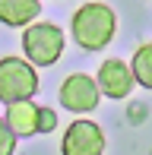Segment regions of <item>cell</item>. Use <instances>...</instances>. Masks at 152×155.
I'll return each mask as SVG.
<instances>
[{"mask_svg": "<svg viewBox=\"0 0 152 155\" xmlns=\"http://www.w3.org/2000/svg\"><path fill=\"white\" fill-rule=\"evenodd\" d=\"M54 127H57V111L38 108V133H54Z\"/></svg>", "mask_w": 152, "mask_h": 155, "instance_id": "cell-11", "label": "cell"}, {"mask_svg": "<svg viewBox=\"0 0 152 155\" xmlns=\"http://www.w3.org/2000/svg\"><path fill=\"white\" fill-rule=\"evenodd\" d=\"M41 0H0V22L10 29H22L32 19H38Z\"/></svg>", "mask_w": 152, "mask_h": 155, "instance_id": "cell-8", "label": "cell"}, {"mask_svg": "<svg viewBox=\"0 0 152 155\" xmlns=\"http://www.w3.org/2000/svg\"><path fill=\"white\" fill-rule=\"evenodd\" d=\"M130 70H133V79L140 82L143 89H149L152 92V41L136 48L133 60H130Z\"/></svg>", "mask_w": 152, "mask_h": 155, "instance_id": "cell-9", "label": "cell"}, {"mask_svg": "<svg viewBox=\"0 0 152 155\" xmlns=\"http://www.w3.org/2000/svg\"><path fill=\"white\" fill-rule=\"evenodd\" d=\"M98 92L101 95H108V98H114V101H121V98H127L130 92H133V86H136V79H133V70H130V63H124V60H105L98 67Z\"/></svg>", "mask_w": 152, "mask_h": 155, "instance_id": "cell-6", "label": "cell"}, {"mask_svg": "<svg viewBox=\"0 0 152 155\" xmlns=\"http://www.w3.org/2000/svg\"><path fill=\"white\" fill-rule=\"evenodd\" d=\"M6 127L16 136H35L38 133V104L32 98H19V101H6Z\"/></svg>", "mask_w": 152, "mask_h": 155, "instance_id": "cell-7", "label": "cell"}, {"mask_svg": "<svg viewBox=\"0 0 152 155\" xmlns=\"http://www.w3.org/2000/svg\"><path fill=\"white\" fill-rule=\"evenodd\" d=\"M60 104H64L67 111H73V114H89V111L98 108V82L92 79V76L86 73H70L64 82H60Z\"/></svg>", "mask_w": 152, "mask_h": 155, "instance_id": "cell-4", "label": "cell"}, {"mask_svg": "<svg viewBox=\"0 0 152 155\" xmlns=\"http://www.w3.org/2000/svg\"><path fill=\"white\" fill-rule=\"evenodd\" d=\"M22 51H25V60L35 63V67H51V63L60 60L64 54V29L54 22H29L22 25Z\"/></svg>", "mask_w": 152, "mask_h": 155, "instance_id": "cell-2", "label": "cell"}, {"mask_svg": "<svg viewBox=\"0 0 152 155\" xmlns=\"http://www.w3.org/2000/svg\"><path fill=\"white\" fill-rule=\"evenodd\" d=\"M64 155H101L105 152V130L95 120H73L60 139Z\"/></svg>", "mask_w": 152, "mask_h": 155, "instance_id": "cell-5", "label": "cell"}, {"mask_svg": "<svg viewBox=\"0 0 152 155\" xmlns=\"http://www.w3.org/2000/svg\"><path fill=\"white\" fill-rule=\"evenodd\" d=\"M73 38L79 48L86 51H101L105 45H111L114 32H117V16L111 6L105 3H82L79 10L73 13Z\"/></svg>", "mask_w": 152, "mask_h": 155, "instance_id": "cell-1", "label": "cell"}, {"mask_svg": "<svg viewBox=\"0 0 152 155\" xmlns=\"http://www.w3.org/2000/svg\"><path fill=\"white\" fill-rule=\"evenodd\" d=\"M38 92V70L25 57H3L0 60V101H19Z\"/></svg>", "mask_w": 152, "mask_h": 155, "instance_id": "cell-3", "label": "cell"}, {"mask_svg": "<svg viewBox=\"0 0 152 155\" xmlns=\"http://www.w3.org/2000/svg\"><path fill=\"white\" fill-rule=\"evenodd\" d=\"M16 152V133L6 127V120L0 117V155H13Z\"/></svg>", "mask_w": 152, "mask_h": 155, "instance_id": "cell-10", "label": "cell"}]
</instances>
